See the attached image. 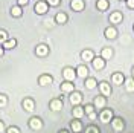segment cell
I'll return each instance as SVG.
<instances>
[{
    "instance_id": "6da1fadb",
    "label": "cell",
    "mask_w": 134,
    "mask_h": 133,
    "mask_svg": "<svg viewBox=\"0 0 134 133\" xmlns=\"http://www.w3.org/2000/svg\"><path fill=\"white\" fill-rule=\"evenodd\" d=\"M76 76V72L73 69H70V67H66L64 69V78H66L67 81H73Z\"/></svg>"
},
{
    "instance_id": "7a4b0ae2",
    "label": "cell",
    "mask_w": 134,
    "mask_h": 133,
    "mask_svg": "<svg viewBox=\"0 0 134 133\" xmlns=\"http://www.w3.org/2000/svg\"><path fill=\"white\" fill-rule=\"evenodd\" d=\"M47 9H49V6H47L46 2H40V3L35 5V12H38V14H44Z\"/></svg>"
},
{
    "instance_id": "3957f363",
    "label": "cell",
    "mask_w": 134,
    "mask_h": 133,
    "mask_svg": "<svg viewBox=\"0 0 134 133\" xmlns=\"http://www.w3.org/2000/svg\"><path fill=\"white\" fill-rule=\"evenodd\" d=\"M29 125H31V129H34V130H40L43 127V122H41L40 118H32L31 122H29Z\"/></svg>"
},
{
    "instance_id": "277c9868",
    "label": "cell",
    "mask_w": 134,
    "mask_h": 133,
    "mask_svg": "<svg viewBox=\"0 0 134 133\" xmlns=\"http://www.w3.org/2000/svg\"><path fill=\"white\" fill-rule=\"evenodd\" d=\"M82 100V96H81V93H78V92H73L72 95H70V103L73 104V106H78L79 103Z\"/></svg>"
},
{
    "instance_id": "5b68a950",
    "label": "cell",
    "mask_w": 134,
    "mask_h": 133,
    "mask_svg": "<svg viewBox=\"0 0 134 133\" xmlns=\"http://www.w3.org/2000/svg\"><path fill=\"white\" fill-rule=\"evenodd\" d=\"M113 118V112L111 110H104L100 113V121L102 122H110V119Z\"/></svg>"
},
{
    "instance_id": "8992f818",
    "label": "cell",
    "mask_w": 134,
    "mask_h": 133,
    "mask_svg": "<svg viewBox=\"0 0 134 133\" xmlns=\"http://www.w3.org/2000/svg\"><path fill=\"white\" fill-rule=\"evenodd\" d=\"M50 109H52L53 112L61 110V109H63V101H61V100H53L52 103H50Z\"/></svg>"
},
{
    "instance_id": "52a82bcc",
    "label": "cell",
    "mask_w": 134,
    "mask_h": 133,
    "mask_svg": "<svg viewBox=\"0 0 134 133\" xmlns=\"http://www.w3.org/2000/svg\"><path fill=\"white\" fill-rule=\"evenodd\" d=\"M70 6H72V9H75V11H81L84 8V2L82 0H72Z\"/></svg>"
},
{
    "instance_id": "ba28073f",
    "label": "cell",
    "mask_w": 134,
    "mask_h": 133,
    "mask_svg": "<svg viewBox=\"0 0 134 133\" xmlns=\"http://www.w3.org/2000/svg\"><path fill=\"white\" fill-rule=\"evenodd\" d=\"M93 66H94V69H102V67L105 66V60L104 58H93Z\"/></svg>"
},
{
    "instance_id": "9c48e42d",
    "label": "cell",
    "mask_w": 134,
    "mask_h": 133,
    "mask_svg": "<svg viewBox=\"0 0 134 133\" xmlns=\"http://www.w3.org/2000/svg\"><path fill=\"white\" fill-rule=\"evenodd\" d=\"M38 83H40V86H47V84L52 83V76H49V75H43V76H40Z\"/></svg>"
},
{
    "instance_id": "30bf717a",
    "label": "cell",
    "mask_w": 134,
    "mask_h": 133,
    "mask_svg": "<svg viewBox=\"0 0 134 133\" xmlns=\"http://www.w3.org/2000/svg\"><path fill=\"white\" fill-rule=\"evenodd\" d=\"M78 72H76V75L78 76H81V78H85L87 76V74H88V69L85 66H78V69H76Z\"/></svg>"
},
{
    "instance_id": "8fae6325",
    "label": "cell",
    "mask_w": 134,
    "mask_h": 133,
    "mask_svg": "<svg viewBox=\"0 0 134 133\" xmlns=\"http://www.w3.org/2000/svg\"><path fill=\"white\" fill-rule=\"evenodd\" d=\"M113 127H114V130H122V129H124V121H122L120 118L113 119Z\"/></svg>"
},
{
    "instance_id": "7c38bea8",
    "label": "cell",
    "mask_w": 134,
    "mask_h": 133,
    "mask_svg": "<svg viewBox=\"0 0 134 133\" xmlns=\"http://www.w3.org/2000/svg\"><path fill=\"white\" fill-rule=\"evenodd\" d=\"M110 22H113V23H120V22H122V14H119V12H113L111 17H110Z\"/></svg>"
},
{
    "instance_id": "4fadbf2b",
    "label": "cell",
    "mask_w": 134,
    "mask_h": 133,
    "mask_svg": "<svg viewBox=\"0 0 134 133\" xmlns=\"http://www.w3.org/2000/svg\"><path fill=\"white\" fill-rule=\"evenodd\" d=\"M94 106L98 109H102L105 106V98L104 96H98V98H94Z\"/></svg>"
},
{
    "instance_id": "5bb4252c",
    "label": "cell",
    "mask_w": 134,
    "mask_h": 133,
    "mask_svg": "<svg viewBox=\"0 0 134 133\" xmlns=\"http://www.w3.org/2000/svg\"><path fill=\"white\" fill-rule=\"evenodd\" d=\"M47 52H49V48H47V46H44V44L37 46V54H38V55H46Z\"/></svg>"
},
{
    "instance_id": "9a60e30c",
    "label": "cell",
    "mask_w": 134,
    "mask_h": 133,
    "mask_svg": "<svg viewBox=\"0 0 134 133\" xmlns=\"http://www.w3.org/2000/svg\"><path fill=\"white\" fill-rule=\"evenodd\" d=\"M116 29H114V28H107V29H105V37H107V38H114V37H116Z\"/></svg>"
},
{
    "instance_id": "2e32d148",
    "label": "cell",
    "mask_w": 134,
    "mask_h": 133,
    "mask_svg": "<svg viewBox=\"0 0 134 133\" xmlns=\"http://www.w3.org/2000/svg\"><path fill=\"white\" fill-rule=\"evenodd\" d=\"M23 107H25L27 112H32L34 110V101L32 100H25L23 101Z\"/></svg>"
},
{
    "instance_id": "e0dca14e",
    "label": "cell",
    "mask_w": 134,
    "mask_h": 133,
    "mask_svg": "<svg viewBox=\"0 0 134 133\" xmlns=\"http://www.w3.org/2000/svg\"><path fill=\"white\" fill-rule=\"evenodd\" d=\"M61 90L69 93V92H73V83H64L61 86Z\"/></svg>"
},
{
    "instance_id": "ac0fdd59",
    "label": "cell",
    "mask_w": 134,
    "mask_h": 133,
    "mask_svg": "<svg viewBox=\"0 0 134 133\" xmlns=\"http://www.w3.org/2000/svg\"><path fill=\"white\" fill-rule=\"evenodd\" d=\"M113 57V50L108 49V48H105V49H102V58L104 60H108Z\"/></svg>"
},
{
    "instance_id": "d6986e66",
    "label": "cell",
    "mask_w": 134,
    "mask_h": 133,
    "mask_svg": "<svg viewBox=\"0 0 134 133\" xmlns=\"http://www.w3.org/2000/svg\"><path fill=\"white\" fill-rule=\"evenodd\" d=\"M113 81H114L116 84H122L124 81H125V78H124L122 74H114L113 75Z\"/></svg>"
},
{
    "instance_id": "ffe728a7",
    "label": "cell",
    "mask_w": 134,
    "mask_h": 133,
    "mask_svg": "<svg viewBox=\"0 0 134 133\" xmlns=\"http://www.w3.org/2000/svg\"><path fill=\"white\" fill-rule=\"evenodd\" d=\"M100 92H102V95H110L111 89H110V86L107 83H102L100 84Z\"/></svg>"
},
{
    "instance_id": "44dd1931",
    "label": "cell",
    "mask_w": 134,
    "mask_h": 133,
    "mask_svg": "<svg viewBox=\"0 0 134 133\" xmlns=\"http://www.w3.org/2000/svg\"><path fill=\"white\" fill-rule=\"evenodd\" d=\"M55 20H57L58 23H66L67 22V16L64 14V12H58L57 17H55Z\"/></svg>"
},
{
    "instance_id": "7402d4cb",
    "label": "cell",
    "mask_w": 134,
    "mask_h": 133,
    "mask_svg": "<svg viewBox=\"0 0 134 133\" xmlns=\"http://www.w3.org/2000/svg\"><path fill=\"white\" fill-rule=\"evenodd\" d=\"M81 57H82V60H85V61H88V60H93V52L92 50H84L82 54H81Z\"/></svg>"
},
{
    "instance_id": "603a6c76",
    "label": "cell",
    "mask_w": 134,
    "mask_h": 133,
    "mask_svg": "<svg viewBox=\"0 0 134 133\" xmlns=\"http://www.w3.org/2000/svg\"><path fill=\"white\" fill-rule=\"evenodd\" d=\"M108 8V2L107 0H98V9L99 11H105Z\"/></svg>"
},
{
    "instance_id": "cb8c5ba5",
    "label": "cell",
    "mask_w": 134,
    "mask_h": 133,
    "mask_svg": "<svg viewBox=\"0 0 134 133\" xmlns=\"http://www.w3.org/2000/svg\"><path fill=\"white\" fill-rule=\"evenodd\" d=\"M15 44H17V42L12 38V40H8V42L3 43V48H6V49H12V48H15Z\"/></svg>"
},
{
    "instance_id": "d4e9b609",
    "label": "cell",
    "mask_w": 134,
    "mask_h": 133,
    "mask_svg": "<svg viewBox=\"0 0 134 133\" xmlns=\"http://www.w3.org/2000/svg\"><path fill=\"white\" fill-rule=\"evenodd\" d=\"M72 130L75 133L81 132V122H79V121H73V122H72Z\"/></svg>"
},
{
    "instance_id": "484cf974",
    "label": "cell",
    "mask_w": 134,
    "mask_h": 133,
    "mask_svg": "<svg viewBox=\"0 0 134 133\" xmlns=\"http://www.w3.org/2000/svg\"><path fill=\"white\" fill-rule=\"evenodd\" d=\"M85 112L88 113L90 119H96V115L93 113V106H85Z\"/></svg>"
},
{
    "instance_id": "4316f807",
    "label": "cell",
    "mask_w": 134,
    "mask_h": 133,
    "mask_svg": "<svg viewBox=\"0 0 134 133\" xmlns=\"http://www.w3.org/2000/svg\"><path fill=\"white\" fill-rule=\"evenodd\" d=\"M73 115H75L76 118H81L84 115V109L82 107H75L73 109Z\"/></svg>"
},
{
    "instance_id": "83f0119b",
    "label": "cell",
    "mask_w": 134,
    "mask_h": 133,
    "mask_svg": "<svg viewBox=\"0 0 134 133\" xmlns=\"http://www.w3.org/2000/svg\"><path fill=\"white\" fill-rule=\"evenodd\" d=\"M85 86H87L88 89H94V87H96V80H93V78H88V80L85 81Z\"/></svg>"
},
{
    "instance_id": "f1b7e54d",
    "label": "cell",
    "mask_w": 134,
    "mask_h": 133,
    "mask_svg": "<svg viewBox=\"0 0 134 133\" xmlns=\"http://www.w3.org/2000/svg\"><path fill=\"white\" fill-rule=\"evenodd\" d=\"M11 14L14 17H20L21 16V9H20V6H14V8L11 9Z\"/></svg>"
},
{
    "instance_id": "f546056e",
    "label": "cell",
    "mask_w": 134,
    "mask_h": 133,
    "mask_svg": "<svg viewBox=\"0 0 134 133\" xmlns=\"http://www.w3.org/2000/svg\"><path fill=\"white\" fill-rule=\"evenodd\" d=\"M5 42H8V34L5 31H0V44H3Z\"/></svg>"
},
{
    "instance_id": "4dcf8cb0",
    "label": "cell",
    "mask_w": 134,
    "mask_h": 133,
    "mask_svg": "<svg viewBox=\"0 0 134 133\" xmlns=\"http://www.w3.org/2000/svg\"><path fill=\"white\" fill-rule=\"evenodd\" d=\"M126 89H128L130 92L134 90V81L133 80H128V81H126Z\"/></svg>"
},
{
    "instance_id": "1f68e13d",
    "label": "cell",
    "mask_w": 134,
    "mask_h": 133,
    "mask_svg": "<svg viewBox=\"0 0 134 133\" xmlns=\"http://www.w3.org/2000/svg\"><path fill=\"white\" fill-rule=\"evenodd\" d=\"M6 103H8V98H6L5 95H0V107L6 106Z\"/></svg>"
},
{
    "instance_id": "d6a6232c",
    "label": "cell",
    "mask_w": 134,
    "mask_h": 133,
    "mask_svg": "<svg viewBox=\"0 0 134 133\" xmlns=\"http://www.w3.org/2000/svg\"><path fill=\"white\" fill-rule=\"evenodd\" d=\"M8 133H20V130L17 127H9L8 129Z\"/></svg>"
},
{
    "instance_id": "836d02e7",
    "label": "cell",
    "mask_w": 134,
    "mask_h": 133,
    "mask_svg": "<svg viewBox=\"0 0 134 133\" xmlns=\"http://www.w3.org/2000/svg\"><path fill=\"white\" fill-rule=\"evenodd\" d=\"M87 133H99V130H98V129H94V127H90V129L87 130Z\"/></svg>"
},
{
    "instance_id": "e575fe53",
    "label": "cell",
    "mask_w": 134,
    "mask_h": 133,
    "mask_svg": "<svg viewBox=\"0 0 134 133\" xmlns=\"http://www.w3.org/2000/svg\"><path fill=\"white\" fill-rule=\"evenodd\" d=\"M47 3H49V5H53V6H55V5H58V3H59V0H47Z\"/></svg>"
},
{
    "instance_id": "d590c367",
    "label": "cell",
    "mask_w": 134,
    "mask_h": 133,
    "mask_svg": "<svg viewBox=\"0 0 134 133\" xmlns=\"http://www.w3.org/2000/svg\"><path fill=\"white\" fill-rule=\"evenodd\" d=\"M128 8H133L134 9V0H128Z\"/></svg>"
},
{
    "instance_id": "8d00e7d4",
    "label": "cell",
    "mask_w": 134,
    "mask_h": 133,
    "mask_svg": "<svg viewBox=\"0 0 134 133\" xmlns=\"http://www.w3.org/2000/svg\"><path fill=\"white\" fill-rule=\"evenodd\" d=\"M29 0H18V5H27Z\"/></svg>"
},
{
    "instance_id": "74e56055",
    "label": "cell",
    "mask_w": 134,
    "mask_h": 133,
    "mask_svg": "<svg viewBox=\"0 0 134 133\" xmlns=\"http://www.w3.org/2000/svg\"><path fill=\"white\" fill-rule=\"evenodd\" d=\"M3 130H5V125H3V122H2V121H0V133L3 132Z\"/></svg>"
},
{
    "instance_id": "f35d334b",
    "label": "cell",
    "mask_w": 134,
    "mask_h": 133,
    "mask_svg": "<svg viewBox=\"0 0 134 133\" xmlns=\"http://www.w3.org/2000/svg\"><path fill=\"white\" fill-rule=\"evenodd\" d=\"M2 55H3V48L0 46V57H2Z\"/></svg>"
},
{
    "instance_id": "ab89813d",
    "label": "cell",
    "mask_w": 134,
    "mask_h": 133,
    "mask_svg": "<svg viewBox=\"0 0 134 133\" xmlns=\"http://www.w3.org/2000/svg\"><path fill=\"white\" fill-rule=\"evenodd\" d=\"M59 133H69V132H66V130H61V132H59Z\"/></svg>"
},
{
    "instance_id": "60d3db41",
    "label": "cell",
    "mask_w": 134,
    "mask_h": 133,
    "mask_svg": "<svg viewBox=\"0 0 134 133\" xmlns=\"http://www.w3.org/2000/svg\"><path fill=\"white\" fill-rule=\"evenodd\" d=\"M133 75H134V69H133Z\"/></svg>"
}]
</instances>
